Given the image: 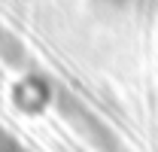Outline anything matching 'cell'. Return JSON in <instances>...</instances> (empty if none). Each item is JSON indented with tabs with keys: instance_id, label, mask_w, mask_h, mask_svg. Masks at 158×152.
<instances>
[{
	"instance_id": "obj_1",
	"label": "cell",
	"mask_w": 158,
	"mask_h": 152,
	"mask_svg": "<svg viewBox=\"0 0 158 152\" xmlns=\"http://www.w3.org/2000/svg\"><path fill=\"white\" fill-rule=\"evenodd\" d=\"M61 110H64V116H67V122L76 128V134H82L94 149H100V152H118V140L106 131V128H103L98 119L79 103V100L64 97V100H61Z\"/></svg>"
},
{
	"instance_id": "obj_2",
	"label": "cell",
	"mask_w": 158,
	"mask_h": 152,
	"mask_svg": "<svg viewBox=\"0 0 158 152\" xmlns=\"http://www.w3.org/2000/svg\"><path fill=\"white\" fill-rule=\"evenodd\" d=\"M0 152H31V149L21 143L15 134H9V131L0 128Z\"/></svg>"
}]
</instances>
